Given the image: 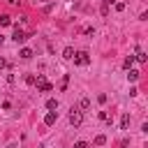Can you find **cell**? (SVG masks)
I'll return each mask as SVG.
<instances>
[{
	"label": "cell",
	"mask_w": 148,
	"mask_h": 148,
	"mask_svg": "<svg viewBox=\"0 0 148 148\" xmlns=\"http://www.w3.org/2000/svg\"><path fill=\"white\" fill-rule=\"evenodd\" d=\"M72 58H74V65H81V67L90 65V56H88V51H76Z\"/></svg>",
	"instance_id": "cell-1"
},
{
	"label": "cell",
	"mask_w": 148,
	"mask_h": 148,
	"mask_svg": "<svg viewBox=\"0 0 148 148\" xmlns=\"http://www.w3.org/2000/svg\"><path fill=\"white\" fill-rule=\"evenodd\" d=\"M35 86H37V90H42V92H49V90H53V86L46 81V76H44V74H37V79H35Z\"/></svg>",
	"instance_id": "cell-2"
},
{
	"label": "cell",
	"mask_w": 148,
	"mask_h": 148,
	"mask_svg": "<svg viewBox=\"0 0 148 148\" xmlns=\"http://www.w3.org/2000/svg\"><path fill=\"white\" fill-rule=\"evenodd\" d=\"M69 123H72L74 127H79V125L83 123V113H81L76 106H72V109H69Z\"/></svg>",
	"instance_id": "cell-3"
},
{
	"label": "cell",
	"mask_w": 148,
	"mask_h": 148,
	"mask_svg": "<svg viewBox=\"0 0 148 148\" xmlns=\"http://www.w3.org/2000/svg\"><path fill=\"white\" fill-rule=\"evenodd\" d=\"M12 39H14L16 44H23V42H25V32H23L21 28H16V30H14V35H12Z\"/></svg>",
	"instance_id": "cell-4"
},
{
	"label": "cell",
	"mask_w": 148,
	"mask_h": 148,
	"mask_svg": "<svg viewBox=\"0 0 148 148\" xmlns=\"http://www.w3.org/2000/svg\"><path fill=\"white\" fill-rule=\"evenodd\" d=\"M56 118H58V111H49V113L44 116V125H53Z\"/></svg>",
	"instance_id": "cell-5"
},
{
	"label": "cell",
	"mask_w": 148,
	"mask_h": 148,
	"mask_svg": "<svg viewBox=\"0 0 148 148\" xmlns=\"http://www.w3.org/2000/svg\"><path fill=\"white\" fill-rule=\"evenodd\" d=\"M127 72H130V74H127V81H132V83H134V81H139V76H141V72H139V69H127Z\"/></svg>",
	"instance_id": "cell-6"
},
{
	"label": "cell",
	"mask_w": 148,
	"mask_h": 148,
	"mask_svg": "<svg viewBox=\"0 0 148 148\" xmlns=\"http://www.w3.org/2000/svg\"><path fill=\"white\" fill-rule=\"evenodd\" d=\"M58 106H60V104H58V99H56V97L46 99V109H49V111H58Z\"/></svg>",
	"instance_id": "cell-7"
},
{
	"label": "cell",
	"mask_w": 148,
	"mask_h": 148,
	"mask_svg": "<svg viewBox=\"0 0 148 148\" xmlns=\"http://www.w3.org/2000/svg\"><path fill=\"white\" fill-rule=\"evenodd\" d=\"M18 56H21L23 60H30V58H32V49H21V51H18Z\"/></svg>",
	"instance_id": "cell-8"
},
{
	"label": "cell",
	"mask_w": 148,
	"mask_h": 148,
	"mask_svg": "<svg viewBox=\"0 0 148 148\" xmlns=\"http://www.w3.org/2000/svg\"><path fill=\"white\" fill-rule=\"evenodd\" d=\"M132 65H134V56H127V58L123 60V67H125V69H132Z\"/></svg>",
	"instance_id": "cell-9"
},
{
	"label": "cell",
	"mask_w": 148,
	"mask_h": 148,
	"mask_svg": "<svg viewBox=\"0 0 148 148\" xmlns=\"http://www.w3.org/2000/svg\"><path fill=\"white\" fill-rule=\"evenodd\" d=\"M72 56H74V49H72V46H67V49L62 51V58H65V60H72Z\"/></svg>",
	"instance_id": "cell-10"
},
{
	"label": "cell",
	"mask_w": 148,
	"mask_h": 148,
	"mask_svg": "<svg viewBox=\"0 0 148 148\" xmlns=\"http://www.w3.org/2000/svg\"><path fill=\"white\" fill-rule=\"evenodd\" d=\"M127 127H130V113H125L120 120V130H127Z\"/></svg>",
	"instance_id": "cell-11"
},
{
	"label": "cell",
	"mask_w": 148,
	"mask_h": 148,
	"mask_svg": "<svg viewBox=\"0 0 148 148\" xmlns=\"http://www.w3.org/2000/svg\"><path fill=\"white\" fill-rule=\"evenodd\" d=\"M0 25H12V16L9 14H2L0 16Z\"/></svg>",
	"instance_id": "cell-12"
},
{
	"label": "cell",
	"mask_w": 148,
	"mask_h": 148,
	"mask_svg": "<svg viewBox=\"0 0 148 148\" xmlns=\"http://www.w3.org/2000/svg\"><path fill=\"white\" fill-rule=\"evenodd\" d=\"M88 106H90V99L88 97H81L79 99V109H88Z\"/></svg>",
	"instance_id": "cell-13"
},
{
	"label": "cell",
	"mask_w": 148,
	"mask_h": 148,
	"mask_svg": "<svg viewBox=\"0 0 148 148\" xmlns=\"http://www.w3.org/2000/svg\"><path fill=\"white\" fill-rule=\"evenodd\" d=\"M104 143H106V136L104 134H97L95 136V146H104Z\"/></svg>",
	"instance_id": "cell-14"
},
{
	"label": "cell",
	"mask_w": 148,
	"mask_h": 148,
	"mask_svg": "<svg viewBox=\"0 0 148 148\" xmlns=\"http://www.w3.org/2000/svg\"><path fill=\"white\" fill-rule=\"evenodd\" d=\"M99 14H102V16H106V14H109V2H106V0L102 2V7H99Z\"/></svg>",
	"instance_id": "cell-15"
},
{
	"label": "cell",
	"mask_w": 148,
	"mask_h": 148,
	"mask_svg": "<svg viewBox=\"0 0 148 148\" xmlns=\"http://www.w3.org/2000/svg\"><path fill=\"white\" fill-rule=\"evenodd\" d=\"M146 58H148V56H146L143 51H136V56H134V60H139V62H146Z\"/></svg>",
	"instance_id": "cell-16"
},
{
	"label": "cell",
	"mask_w": 148,
	"mask_h": 148,
	"mask_svg": "<svg viewBox=\"0 0 148 148\" xmlns=\"http://www.w3.org/2000/svg\"><path fill=\"white\" fill-rule=\"evenodd\" d=\"M99 120H104V123H111V116H109V111H99Z\"/></svg>",
	"instance_id": "cell-17"
},
{
	"label": "cell",
	"mask_w": 148,
	"mask_h": 148,
	"mask_svg": "<svg viewBox=\"0 0 148 148\" xmlns=\"http://www.w3.org/2000/svg\"><path fill=\"white\" fill-rule=\"evenodd\" d=\"M113 5H116V12H125V2L123 0H116Z\"/></svg>",
	"instance_id": "cell-18"
},
{
	"label": "cell",
	"mask_w": 148,
	"mask_h": 148,
	"mask_svg": "<svg viewBox=\"0 0 148 148\" xmlns=\"http://www.w3.org/2000/svg\"><path fill=\"white\" fill-rule=\"evenodd\" d=\"M25 83L32 86V83H35V76H32V74H25Z\"/></svg>",
	"instance_id": "cell-19"
},
{
	"label": "cell",
	"mask_w": 148,
	"mask_h": 148,
	"mask_svg": "<svg viewBox=\"0 0 148 148\" xmlns=\"http://www.w3.org/2000/svg\"><path fill=\"white\" fill-rule=\"evenodd\" d=\"M97 102H99V104H104V102H106V95H104V92H99V95H97Z\"/></svg>",
	"instance_id": "cell-20"
},
{
	"label": "cell",
	"mask_w": 148,
	"mask_h": 148,
	"mask_svg": "<svg viewBox=\"0 0 148 148\" xmlns=\"http://www.w3.org/2000/svg\"><path fill=\"white\" fill-rule=\"evenodd\" d=\"M2 109H5V111H9V109H12V102H9V99H5V102H2Z\"/></svg>",
	"instance_id": "cell-21"
},
{
	"label": "cell",
	"mask_w": 148,
	"mask_h": 148,
	"mask_svg": "<svg viewBox=\"0 0 148 148\" xmlns=\"http://www.w3.org/2000/svg\"><path fill=\"white\" fill-rule=\"evenodd\" d=\"M74 148H88V143H86V141H76V143H74Z\"/></svg>",
	"instance_id": "cell-22"
},
{
	"label": "cell",
	"mask_w": 148,
	"mask_h": 148,
	"mask_svg": "<svg viewBox=\"0 0 148 148\" xmlns=\"http://www.w3.org/2000/svg\"><path fill=\"white\" fill-rule=\"evenodd\" d=\"M5 65H7V60H5V58H2V56H0V69H2V67H5Z\"/></svg>",
	"instance_id": "cell-23"
},
{
	"label": "cell",
	"mask_w": 148,
	"mask_h": 148,
	"mask_svg": "<svg viewBox=\"0 0 148 148\" xmlns=\"http://www.w3.org/2000/svg\"><path fill=\"white\" fill-rule=\"evenodd\" d=\"M7 148H18V143H9V146H7Z\"/></svg>",
	"instance_id": "cell-24"
},
{
	"label": "cell",
	"mask_w": 148,
	"mask_h": 148,
	"mask_svg": "<svg viewBox=\"0 0 148 148\" xmlns=\"http://www.w3.org/2000/svg\"><path fill=\"white\" fill-rule=\"evenodd\" d=\"M2 42H5V37H2V35H0V44H2Z\"/></svg>",
	"instance_id": "cell-25"
},
{
	"label": "cell",
	"mask_w": 148,
	"mask_h": 148,
	"mask_svg": "<svg viewBox=\"0 0 148 148\" xmlns=\"http://www.w3.org/2000/svg\"><path fill=\"white\" fill-rule=\"evenodd\" d=\"M106 2H109V5H111V2H116V0H106Z\"/></svg>",
	"instance_id": "cell-26"
},
{
	"label": "cell",
	"mask_w": 148,
	"mask_h": 148,
	"mask_svg": "<svg viewBox=\"0 0 148 148\" xmlns=\"http://www.w3.org/2000/svg\"><path fill=\"white\" fill-rule=\"evenodd\" d=\"M37 148H44V146H37Z\"/></svg>",
	"instance_id": "cell-27"
}]
</instances>
